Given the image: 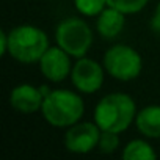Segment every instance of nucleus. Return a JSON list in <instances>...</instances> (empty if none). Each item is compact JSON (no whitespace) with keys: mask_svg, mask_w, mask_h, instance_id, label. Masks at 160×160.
Instances as JSON below:
<instances>
[{"mask_svg":"<svg viewBox=\"0 0 160 160\" xmlns=\"http://www.w3.org/2000/svg\"><path fill=\"white\" fill-rule=\"evenodd\" d=\"M151 25H152V28L155 32L160 33V2H158V5L155 8V13H154V18H152V24Z\"/></svg>","mask_w":160,"mask_h":160,"instance_id":"f3484780","label":"nucleus"},{"mask_svg":"<svg viewBox=\"0 0 160 160\" xmlns=\"http://www.w3.org/2000/svg\"><path fill=\"white\" fill-rule=\"evenodd\" d=\"M57 44L71 57H85L93 44V32L90 25L77 18L61 21L55 32Z\"/></svg>","mask_w":160,"mask_h":160,"instance_id":"20e7f679","label":"nucleus"},{"mask_svg":"<svg viewBox=\"0 0 160 160\" xmlns=\"http://www.w3.org/2000/svg\"><path fill=\"white\" fill-rule=\"evenodd\" d=\"M49 49L47 35L33 25H19L8 33V53L19 63H36Z\"/></svg>","mask_w":160,"mask_h":160,"instance_id":"7ed1b4c3","label":"nucleus"},{"mask_svg":"<svg viewBox=\"0 0 160 160\" xmlns=\"http://www.w3.org/2000/svg\"><path fill=\"white\" fill-rule=\"evenodd\" d=\"M101 132L96 122H75L64 135V146L74 154H88L98 148Z\"/></svg>","mask_w":160,"mask_h":160,"instance_id":"0eeeda50","label":"nucleus"},{"mask_svg":"<svg viewBox=\"0 0 160 160\" xmlns=\"http://www.w3.org/2000/svg\"><path fill=\"white\" fill-rule=\"evenodd\" d=\"M85 104L78 94L69 90H53L42 102L41 113L53 127H71L83 116Z\"/></svg>","mask_w":160,"mask_h":160,"instance_id":"f03ea898","label":"nucleus"},{"mask_svg":"<svg viewBox=\"0 0 160 160\" xmlns=\"http://www.w3.org/2000/svg\"><path fill=\"white\" fill-rule=\"evenodd\" d=\"M8 52V33L0 32V55H5Z\"/></svg>","mask_w":160,"mask_h":160,"instance_id":"dca6fc26","label":"nucleus"},{"mask_svg":"<svg viewBox=\"0 0 160 160\" xmlns=\"http://www.w3.org/2000/svg\"><path fill=\"white\" fill-rule=\"evenodd\" d=\"M104 69L105 68H102L98 61L87 57H80L71 71L72 83L75 85L78 91H82L85 94H93L99 91L102 87Z\"/></svg>","mask_w":160,"mask_h":160,"instance_id":"423d86ee","label":"nucleus"},{"mask_svg":"<svg viewBox=\"0 0 160 160\" xmlns=\"http://www.w3.org/2000/svg\"><path fill=\"white\" fill-rule=\"evenodd\" d=\"M44 102V94L41 93L39 88L30 85V83H22L13 88L10 94V104L11 107L24 115H32L36 113L42 108Z\"/></svg>","mask_w":160,"mask_h":160,"instance_id":"1a4fd4ad","label":"nucleus"},{"mask_svg":"<svg viewBox=\"0 0 160 160\" xmlns=\"http://www.w3.org/2000/svg\"><path fill=\"white\" fill-rule=\"evenodd\" d=\"M104 68L113 78L121 80V82H129L140 75L143 61L141 55L133 47L126 44H116L105 52Z\"/></svg>","mask_w":160,"mask_h":160,"instance_id":"39448f33","label":"nucleus"},{"mask_svg":"<svg viewBox=\"0 0 160 160\" xmlns=\"http://www.w3.org/2000/svg\"><path fill=\"white\" fill-rule=\"evenodd\" d=\"M98 148L104 154L115 152L119 148V137H118V133L116 132H110V130H102L99 143H98Z\"/></svg>","mask_w":160,"mask_h":160,"instance_id":"2eb2a0df","label":"nucleus"},{"mask_svg":"<svg viewBox=\"0 0 160 160\" xmlns=\"http://www.w3.org/2000/svg\"><path fill=\"white\" fill-rule=\"evenodd\" d=\"M137 129L148 138H160V105H148L137 113Z\"/></svg>","mask_w":160,"mask_h":160,"instance_id":"9b49d317","label":"nucleus"},{"mask_svg":"<svg viewBox=\"0 0 160 160\" xmlns=\"http://www.w3.org/2000/svg\"><path fill=\"white\" fill-rule=\"evenodd\" d=\"M124 160H155L157 154L154 148L144 140H132L122 149Z\"/></svg>","mask_w":160,"mask_h":160,"instance_id":"f8f14e48","label":"nucleus"},{"mask_svg":"<svg viewBox=\"0 0 160 160\" xmlns=\"http://www.w3.org/2000/svg\"><path fill=\"white\" fill-rule=\"evenodd\" d=\"M75 8L85 16H99L107 5V0H74Z\"/></svg>","mask_w":160,"mask_h":160,"instance_id":"ddd939ff","label":"nucleus"},{"mask_svg":"<svg viewBox=\"0 0 160 160\" xmlns=\"http://www.w3.org/2000/svg\"><path fill=\"white\" fill-rule=\"evenodd\" d=\"M71 55L63 50L60 46L49 47L39 60V68L42 75L50 82H61L68 75H71Z\"/></svg>","mask_w":160,"mask_h":160,"instance_id":"6e6552de","label":"nucleus"},{"mask_svg":"<svg viewBox=\"0 0 160 160\" xmlns=\"http://www.w3.org/2000/svg\"><path fill=\"white\" fill-rule=\"evenodd\" d=\"M137 107L133 99L124 93L107 94L99 101L94 110V122L101 130L121 133L135 121Z\"/></svg>","mask_w":160,"mask_h":160,"instance_id":"f257e3e1","label":"nucleus"},{"mask_svg":"<svg viewBox=\"0 0 160 160\" xmlns=\"http://www.w3.org/2000/svg\"><path fill=\"white\" fill-rule=\"evenodd\" d=\"M148 2L149 0H107V5L122 11L124 14H135L141 11Z\"/></svg>","mask_w":160,"mask_h":160,"instance_id":"4468645a","label":"nucleus"},{"mask_svg":"<svg viewBox=\"0 0 160 160\" xmlns=\"http://www.w3.org/2000/svg\"><path fill=\"white\" fill-rule=\"evenodd\" d=\"M124 13L113 8V7H107L99 16H98V32L101 33V36H104L105 39H113L116 38L122 28H124Z\"/></svg>","mask_w":160,"mask_h":160,"instance_id":"9d476101","label":"nucleus"}]
</instances>
